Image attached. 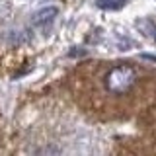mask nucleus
Instances as JSON below:
<instances>
[{
    "mask_svg": "<svg viewBox=\"0 0 156 156\" xmlns=\"http://www.w3.org/2000/svg\"><path fill=\"white\" fill-rule=\"evenodd\" d=\"M127 0H98V8H104V10H119L125 6Z\"/></svg>",
    "mask_w": 156,
    "mask_h": 156,
    "instance_id": "7ed1b4c3",
    "label": "nucleus"
},
{
    "mask_svg": "<svg viewBox=\"0 0 156 156\" xmlns=\"http://www.w3.org/2000/svg\"><path fill=\"white\" fill-rule=\"evenodd\" d=\"M140 58H144V61H152V62H156V55H152V53H140Z\"/></svg>",
    "mask_w": 156,
    "mask_h": 156,
    "instance_id": "20e7f679",
    "label": "nucleus"
},
{
    "mask_svg": "<svg viewBox=\"0 0 156 156\" xmlns=\"http://www.w3.org/2000/svg\"><path fill=\"white\" fill-rule=\"evenodd\" d=\"M136 80V72L133 70V66L129 65H119V66H113L109 72L105 74V90H109L111 94L119 96V94H125L133 88Z\"/></svg>",
    "mask_w": 156,
    "mask_h": 156,
    "instance_id": "f257e3e1",
    "label": "nucleus"
},
{
    "mask_svg": "<svg viewBox=\"0 0 156 156\" xmlns=\"http://www.w3.org/2000/svg\"><path fill=\"white\" fill-rule=\"evenodd\" d=\"M37 152H61L58 148H41V150H37Z\"/></svg>",
    "mask_w": 156,
    "mask_h": 156,
    "instance_id": "39448f33",
    "label": "nucleus"
},
{
    "mask_svg": "<svg viewBox=\"0 0 156 156\" xmlns=\"http://www.w3.org/2000/svg\"><path fill=\"white\" fill-rule=\"evenodd\" d=\"M154 39H156V35H154Z\"/></svg>",
    "mask_w": 156,
    "mask_h": 156,
    "instance_id": "423d86ee",
    "label": "nucleus"
},
{
    "mask_svg": "<svg viewBox=\"0 0 156 156\" xmlns=\"http://www.w3.org/2000/svg\"><path fill=\"white\" fill-rule=\"evenodd\" d=\"M57 16H58V8H57V6L41 8L39 12H35V16L31 18V26H33V27H47Z\"/></svg>",
    "mask_w": 156,
    "mask_h": 156,
    "instance_id": "f03ea898",
    "label": "nucleus"
}]
</instances>
